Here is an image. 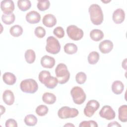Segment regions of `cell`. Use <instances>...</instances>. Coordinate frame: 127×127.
Masks as SVG:
<instances>
[{"instance_id": "obj_1", "label": "cell", "mask_w": 127, "mask_h": 127, "mask_svg": "<svg viewBox=\"0 0 127 127\" xmlns=\"http://www.w3.org/2000/svg\"><path fill=\"white\" fill-rule=\"evenodd\" d=\"M88 11L90 20L93 24L99 25L103 22L104 15L100 6L97 4H92L89 6Z\"/></svg>"}, {"instance_id": "obj_2", "label": "cell", "mask_w": 127, "mask_h": 127, "mask_svg": "<svg viewBox=\"0 0 127 127\" xmlns=\"http://www.w3.org/2000/svg\"><path fill=\"white\" fill-rule=\"evenodd\" d=\"M38 78L40 82L50 89H54L58 83L57 78L51 76L50 72L48 70H42L39 74Z\"/></svg>"}, {"instance_id": "obj_3", "label": "cell", "mask_w": 127, "mask_h": 127, "mask_svg": "<svg viewBox=\"0 0 127 127\" xmlns=\"http://www.w3.org/2000/svg\"><path fill=\"white\" fill-rule=\"evenodd\" d=\"M55 73L58 83L60 84L66 83L70 77V73L67 66L63 63H60L57 65L55 69Z\"/></svg>"}, {"instance_id": "obj_4", "label": "cell", "mask_w": 127, "mask_h": 127, "mask_svg": "<svg viewBox=\"0 0 127 127\" xmlns=\"http://www.w3.org/2000/svg\"><path fill=\"white\" fill-rule=\"evenodd\" d=\"M21 91L26 93L33 94L35 93L38 89L37 82L33 79L29 78L22 80L20 84Z\"/></svg>"}, {"instance_id": "obj_5", "label": "cell", "mask_w": 127, "mask_h": 127, "mask_svg": "<svg viewBox=\"0 0 127 127\" xmlns=\"http://www.w3.org/2000/svg\"><path fill=\"white\" fill-rule=\"evenodd\" d=\"M70 94L74 103L77 105L83 104L86 100V94L82 88L79 86L73 87L71 91Z\"/></svg>"}, {"instance_id": "obj_6", "label": "cell", "mask_w": 127, "mask_h": 127, "mask_svg": "<svg viewBox=\"0 0 127 127\" xmlns=\"http://www.w3.org/2000/svg\"><path fill=\"white\" fill-rule=\"evenodd\" d=\"M46 50L52 54H57L61 50V45L58 40L53 36H50L46 40Z\"/></svg>"}, {"instance_id": "obj_7", "label": "cell", "mask_w": 127, "mask_h": 127, "mask_svg": "<svg viewBox=\"0 0 127 127\" xmlns=\"http://www.w3.org/2000/svg\"><path fill=\"white\" fill-rule=\"evenodd\" d=\"M78 110L75 108L64 106L62 107L58 110V115L60 118L64 119L76 117L78 115Z\"/></svg>"}, {"instance_id": "obj_8", "label": "cell", "mask_w": 127, "mask_h": 127, "mask_svg": "<svg viewBox=\"0 0 127 127\" xmlns=\"http://www.w3.org/2000/svg\"><path fill=\"white\" fill-rule=\"evenodd\" d=\"M66 33L69 38L74 41L80 40L84 35L83 30L74 25H69L67 27Z\"/></svg>"}, {"instance_id": "obj_9", "label": "cell", "mask_w": 127, "mask_h": 127, "mask_svg": "<svg viewBox=\"0 0 127 127\" xmlns=\"http://www.w3.org/2000/svg\"><path fill=\"white\" fill-rule=\"evenodd\" d=\"M100 107L99 103L95 100H89L84 109V114L88 117H92Z\"/></svg>"}, {"instance_id": "obj_10", "label": "cell", "mask_w": 127, "mask_h": 127, "mask_svg": "<svg viewBox=\"0 0 127 127\" xmlns=\"http://www.w3.org/2000/svg\"><path fill=\"white\" fill-rule=\"evenodd\" d=\"M101 117L108 120L114 119L116 117V113L113 108L109 105L104 106L99 112Z\"/></svg>"}, {"instance_id": "obj_11", "label": "cell", "mask_w": 127, "mask_h": 127, "mask_svg": "<svg viewBox=\"0 0 127 127\" xmlns=\"http://www.w3.org/2000/svg\"><path fill=\"white\" fill-rule=\"evenodd\" d=\"M0 8L5 14H10L14 10V3L11 0H3L0 2Z\"/></svg>"}, {"instance_id": "obj_12", "label": "cell", "mask_w": 127, "mask_h": 127, "mask_svg": "<svg viewBox=\"0 0 127 127\" xmlns=\"http://www.w3.org/2000/svg\"><path fill=\"white\" fill-rule=\"evenodd\" d=\"M25 18L28 23L35 24L40 22L41 20V15L37 11L32 10L26 14Z\"/></svg>"}, {"instance_id": "obj_13", "label": "cell", "mask_w": 127, "mask_h": 127, "mask_svg": "<svg viewBox=\"0 0 127 127\" xmlns=\"http://www.w3.org/2000/svg\"><path fill=\"white\" fill-rule=\"evenodd\" d=\"M112 18L113 21L116 24H121L125 18V12L124 10L121 8L116 9L113 13Z\"/></svg>"}, {"instance_id": "obj_14", "label": "cell", "mask_w": 127, "mask_h": 127, "mask_svg": "<svg viewBox=\"0 0 127 127\" xmlns=\"http://www.w3.org/2000/svg\"><path fill=\"white\" fill-rule=\"evenodd\" d=\"M113 48V42L109 40H105L101 42L99 45L100 52L103 54L110 53Z\"/></svg>"}, {"instance_id": "obj_15", "label": "cell", "mask_w": 127, "mask_h": 127, "mask_svg": "<svg viewBox=\"0 0 127 127\" xmlns=\"http://www.w3.org/2000/svg\"><path fill=\"white\" fill-rule=\"evenodd\" d=\"M40 63L43 67L51 68L53 67L55 64V60L53 57L45 55L42 57Z\"/></svg>"}, {"instance_id": "obj_16", "label": "cell", "mask_w": 127, "mask_h": 127, "mask_svg": "<svg viewBox=\"0 0 127 127\" xmlns=\"http://www.w3.org/2000/svg\"><path fill=\"white\" fill-rule=\"evenodd\" d=\"M42 22L45 26L47 27H52L56 24L57 19L53 14H47L43 17Z\"/></svg>"}, {"instance_id": "obj_17", "label": "cell", "mask_w": 127, "mask_h": 127, "mask_svg": "<svg viewBox=\"0 0 127 127\" xmlns=\"http://www.w3.org/2000/svg\"><path fill=\"white\" fill-rule=\"evenodd\" d=\"M2 99L4 103L7 105H11L14 102V95L10 90H5L2 94Z\"/></svg>"}, {"instance_id": "obj_18", "label": "cell", "mask_w": 127, "mask_h": 127, "mask_svg": "<svg viewBox=\"0 0 127 127\" xmlns=\"http://www.w3.org/2000/svg\"><path fill=\"white\" fill-rule=\"evenodd\" d=\"M2 79L3 82L9 85H13L16 81V77L15 75L11 72H5L2 75Z\"/></svg>"}, {"instance_id": "obj_19", "label": "cell", "mask_w": 127, "mask_h": 127, "mask_svg": "<svg viewBox=\"0 0 127 127\" xmlns=\"http://www.w3.org/2000/svg\"><path fill=\"white\" fill-rule=\"evenodd\" d=\"M111 87L113 92L115 94L119 95L123 92L124 89V85L122 81L116 80L112 83Z\"/></svg>"}, {"instance_id": "obj_20", "label": "cell", "mask_w": 127, "mask_h": 127, "mask_svg": "<svg viewBox=\"0 0 127 127\" xmlns=\"http://www.w3.org/2000/svg\"><path fill=\"white\" fill-rule=\"evenodd\" d=\"M91 39L94 41H99L104 38V33L100 29H93L90 32Z\"/></svg>"}, {"instance_id": "obj_21", "label": "cell", "mask_w": 127, "mask_h": 127, "mask_svg": "<svg viewBox=\"0 0 127 127\" xmlns=\"http://www.w3.org/2000/svg\"><path fill=\"white\" fill-rule=\"evenodd\" d=\"M118 118L122 122H127V105H123L121 106L118 109Z\"/></svg>"}, {"instance_id": "obj_22", "label": "cell", "mask_w": 127, "mask_h": 127, "mask_svg": "<svg viewBox=\"0 0 127 127\" xmlns=\"http://www.w3.org/2000/svg\"><path fill=\"white\" fill-rule=\"evenodd\" d=\"M56 96L52 93L46 92L42 96L43 101L49 105L53 104L56 101Z\"/></svg>"}, {"instance_id": "obj_23", "label": "cell", "mask_w": 127, "mask_h": 127, "mask_svg": "<svg viewBox=\"0 0 127 127\" xmlns=\"http://www.w3.org/2000/svg\"><path fill=\"white\" fill-rule=\"evenodd\" d=\"M77 50V46L72 43H67L64 46V52L68 55H72L76 53Z\"/></svg>"}, {"instance_id": "obj_24", "label": "cell", "mask_w": 127, "mask_h": 127, "mask_svg": "<svg viewBox=\"0 0 127 127\" xmlns=\"http://www.w3.org/2000/svg\"><path fill=\"white\" fill-rule=\"evenodd\" d=\"M9 32L13 37H18L22 34L23 28L19 25H15L10 27Z\"/></svg>"}, {"instance_id": "obj_25", "label": "cell", "mask_w": 127, "mask_h": 127, "mask_svg": "<svg viewBox=\"0 0 127 127\" xmlns=\"http://www.w3.org/2000/svg\"><path fill=\"white\" fill-rule=\"evenodd\" d=\"M17 6L20 10L25 11L30 9L31 3L29 0H19L17 1Z\"/></svg>"}, {"instance_id": "obj_26", "label": "cell", "mask_w": 127, "mask_h": 127, "mask_svg": "<svg viewBox=\"0 0 127 127\" xmlns=\"http://www.w3.org/2000/svg\"><path fill=\"white\" fill-rule=\"evenodd\" d=\"M25 59L28 64H32L36 59L35 52L32 49H28L26 51L24 55Z\"/></svg>"}, {"instance_id": "obj_27", "label": "cell", "mask_w": 127, "mask_h": 127, "mask_svg": "<svg viewBox=\"0 0 127 127\" xmlns=\"http://www.w3.org/2000/svg\"><path fill=\"white\" fill-rule=\"evenodd\" d=\"M100 58L99 54L96 51H93L89 53L88 56V62L90 64H95L99 61Z\"/></svg>"}, {"instance_id": "obj_28", "label": "cell", "mask_w": 127, "mask_h": 127, "mask_svg": "<svg viewBox=\"0 0 127 127\" xmlns=\"http://www.w3.org/2000/svg\"><path fill=\"white\" fill-rule=\"evenodd\" d=\"M24 123L28 126H34L37 123V118L34 115H26L24 118Z\"/></svg>"}, {"instance_id": "obj_29", "label": "cell", "mask_w": 127, "mask_h": 127, "mask_svg": "<svg viewBox=\"0 0 127 127\" xmlns=\"http://www.w3.org/2000/svg\"><path fill=\"white\" fill-rule=\"evenodd\" d=\"M15 15L13 13L10 14H3L1 16L2 21L6 25H10L13 23L15 21Z\"/></svg>"}, {"instance_id": "obj_30", "label": "cell", "mask_w": 127, "mask_h": 127, "mask_svg": "<svg viewBox=\"0 0 127 127\" xmlns=\"http://www.w3.org/2000/svg\"><path fill=\"white\" fill-rule=\"evenodd\" d=\"M50 6V2L48 0H38L37 8L40 11H45L48 9Z\"/></svg>"}, {"instance_id": "obj_31", "label": "cell", "mask_w": 127, "mask_h": 127, "mask_svg": "<svg viewBox=\"0 0 127 127\" xmlns=\"http://www.w3.org/2000/svg\"><path fill=\"white\" fill-rule=\"evenodd\" d=\"M49 109L46 105H40L36 109V114L39 116H44L48 113Z\"/></svg>"}, {"instance_id": "obj_32", "label": "cell", "mask_w": 127, "mask_h": 127, "mask_svg": "<svg viewBox=\"0 0 127 127\" xmlns=\"http://www.w3.org/2000/svg\"><path fill=\"white\" fill-rule=\"evenodd\" d=\"M87 79L86 74L83 72H78L75 76V80L77 83L82 84L85 83Z\"/></svg>"}, {"instance_id": "obj_33", "label": "cell", "mask_w": 127, "mask_h": 127, "mask_svg": "<svg viewBox=\"0 0 127 127\" xmlns=\"http://www.w3.org/2000/svg\"><path fill=\"white\" fill-rule=\"evenodd\" d=\"M34 34L38 38H42L46 35V30L42 26H37L35 29Z\"/></svg>"}, {"instance_id": "obj_34", "label": "cell", "mask_w": 127, "mask_h": 127, "mask_svg": "<svg viewBox=\"0 0 127 127\" xmlns=\"http://www.w3.org/2000/svg\"><path fill=\"white\" fill-rule=\"evenodd\" d=\"M98 126L97 123L93 120L84 121L79 125V127H97Z\"/></svg>"}, {"instance_id": "obj_35", "label": "cell", "mask_w": 127, "mask_h": 127, "mask_svg": "<svg viewBox=\"0 0 127 127\" xmlns=\"http://www.w3.org/2000/svg\"><path fill=\"white\" fill-rule=\"evenodd\" d=\"M54 34L59 38H62L64 36V31L61 26L56 27L53 30Z\"/></svg>"}, {"instance_id": "obj_36", "label": "cell", "mask_w": 127, "mask_h": 127, "mask_svg": "<svg viewBox=\"0 0 127 127\" xmlns=\"http://www.w3.org/2000/svg\"><path fill=\"white\" fill-rule=\"evenodd\" d=\"M6 127H17L18 126L17 122L13 119H9L5 122Z\"/></svg>"}, {"instance_id": "obj_37", "label": "cell", "mask_w": 127, "mask_h": 127, "mask_svg": "<svg viewBox=\"0 0 127 127\" xmlns=\"http://www.w3.org/2000/svg\"><path fill=\"white\" fill-rule=\"evenodd\" d=\"M108 127H121V125H120L116 121H114L110 123L108 125Z\"/></svg>"}, {"instance_id": "obj_38", "label": "cell", "mask_w": 127, "mask_h": 127, "mask_svg": "<svg viewBox=\"0 0 127 127\" xmlns=\"http://www.w3.org/2000/svg\"><path fill=\"white\" fill-rule=\"evenodd\" d=\"M126 63H127V59H125V60H124V61H123V63H122V67H123V68H124L125 69H127V66H126V65H127V64H126Z\"/></svg>"}, {"instance_id": "obj_39", "label": "cell", "mask_w": 127, "mask_h": 127, "mask_svg": "<svg viewBox=\"0 0 127 127\" xmlns=\"http://www.w3.org/2000/svg\"><path fill=\"white\" fill-rule=\"evenodd\" d=\"M0 111H1V114H1V115H2V114L5 112V108H4L3 106H2V105H0Z\"/></svg>"}, {"instance_id": "obj_40", "label": "cell", "mask_w": 127, "mask_h": 127, "mask_svg": "<svg viewBox=\"0 0 127 127\" xmlns=\"http://www.w3.org/2000/svg\"><path fill=\"white\" fill-rule=\"evenodd\" d=\"M64 127H74V125L71 124V123H68V124H65Z\"/></svg>"}]
</instances>
